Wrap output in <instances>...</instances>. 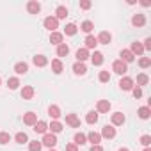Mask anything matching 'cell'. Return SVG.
<instances>
[{"instance_id": "7c38bea8", "label": "cell", "mask_w": 151, "mask_h": 151, "mask_svg": "<svg viewBox=\"0 0 151 151\" xmlns=\"http://www.w3.org/2000/svg\"><path fill=\"white\" fill-rule=\"evenodd\" d=\"M89 59V50L87 48H78L77 50V62H84Z\"/></svg>"}, {"instance_id": "d6a6232c", "label": "cell", "mask_w": 151, "mask_h": 151, "mask_svg": "<svg viewBox=\"0 0 151 151\" xmlns=\"http://www.w3.org/2000/svg\"><path fill=\"white\" fill-rule=\"evenodd\" d=\"M50 130H52V133L55 135V133H59V132H62V124L59 123V121H52V124L48 126Z\"/></svg>"}, {"instance_id": "ffe728a7", "label": "cell", "mask_w": 151, "mask_h": 151, "mask_svg": "<svg viewBox=\"0 0 151 151\" xmlns=\"http://www.w3.org/2000/svg\"><path fill=\"white\" fill-rule=\"evenodd\" d=\"M50 43L59 46V45L62 43V34H60V32H52V34H50Z\"/></svg>"}, {"instance_id": "8d00e7d4", "label": "cell", "mask_w": 151, "mask_h": 151, "mask_svg": "<svg viewBox=\"0 0 151 151\" xmlns=\"http://www.w3.org/2000/svg\"><path fill=\"white\" fill-rule=\"evenodd\" d=\"M41 147H43V144L39 140H30L29 142V149L30 151H41Z\"/></svg>"}, {"instance_id": "8fae6325", "label": "cell", "mask_w": 151, "mask_h": 151, "mask_svg": "<svg viewBox=\"0 0 151 151\" xmlns=\"http://www.w3.org/2000/svg\"><path fill=\"white\" fill-rule=\"evenodd\" d=\"M96 39H98V43H101V45H109V43L112 41V36H110V32L103 30V32H100V36H98Z\"/></svg>"}, {"instance_id": "f907efd6", "label": "cell", "mask_w": 151, "mask_h": 151, "mask_svg": "<svg viewBox=\"0 0 151 151\" xmlns=\"http://www.w3.org/2000/svg\"><path fill=\"white\" fill-rule=\"evenodd\" d=\"M50 151H55V149H50Z\"/></svg>"}, {"instance_id": "d4e9b609", "label": "cell", "mask_w": 151, "mask_h": 151, "mask_svg": "<svg viewBox=\"0 0 151 151\" xmlns=\"http://www.w3.org/2000/svg\"><path fill=\"white\" fill-rule=\"evenodd\" d=\"M46 128H48V124H46L45 121H37V123L34 124V132H36V133H46Z\"/></svg>"}, {"instance_id": "4dcf8cb0", "label": "cell", "mask_w": 151, "mask_h": 151, "mask_svg": "<svg viewBox=\"0 0 151 151\" xmlns=\"http://www.w3.org/2000/svg\"><path fill=\"white\" fill-rule=\"evenodd\" d=\"M93 29H94V23H93V22H89V20H87V22H84V23H82V27H80V30H84L86 34H91V32H93Z\"/></svg>"}, {"instance_id": "4316f807", "label": "cell", "mask_w": 151, "mask_h": 151, "mask_svg": "<svg viewBox=\"0 0 151 151\" xmlns=\"http://www.w3.org/2000/svg\"><path fill=\"white\" fill-rule=\"evenodd\" d=\"M73 140H75L73 144L82 146V144H86V142H87V135H84V133H75V139H73Z\"/></svg>"}, {"instance_id": "836d02e7", "label": "cell", "mask_w": 151, "mask_h": 151, "mask_svg": "<svg viewBox=\"0 0 151 151\" xmlns=\"http://www.w3.org/2000/svg\"><path fill=\"white\" fill-rule=\"evenodd\" d=\"M14 140H16L18 144H25V142H29V137H27V133H25V132H20V133H16Z\"/></svg>"}, {"instance_id": "ee69618b", "label": "cell", "mask_w": 151, "mask_h": 151, "mask_svg": "<svg viewBox=\"0 0 151 151\" xmlns=\"http://www.w3.org/2000/svg\"><path fill=\"white\" fill-rule=\"evenodd\" d=\"M80 7H82V9H91V2H89V0H82V2H80Z\"/></svg>"}, {"instance_id": "bcb514c9", "label": "cell", "mask_w": 151, "mask_h": 151, "mask_svg": "<svg viewBox=\"0 0 151 151\" xmlns=\"http://www.w3.org/2000/svg\"><path fill=\"white\" fill-rule=\"evenodd\" d=\"M142 48H144V50H151V37H147V39L144 41V45H142Z\"/></svg>"}, {"instance_id": "3957f363", "label": "cell", "mask_w": 151, "mask_h": 151, "mask_svg": "<svg viewBox=\"0 0 151 151\" xmlns=\"http://www.w3.org/2000/svg\"><path fill=\"white\" fill-rule=\"evenodd\" d=\"M112 69H114V73H117V75H124L126 71H128V68H126V64L119 59V60H116L114 64H112Z\"/></svg>"}, {"instance_id": "74e56055", "label": "cell", "mask_w": 151, "mask_h": 151, "mask_svg": "<svg viewBox=\"0 0 151 151\" xmlns=\"http://www.w3.org/2000/svg\"><path fill=\"white\" fill-rule=\"evenodd\" d=\"M18 86H20V80H18L16 77H13V78H9V80H7V87H9V89H13V91H14V89H18Z\"/></svg>"}, {"instance_id": "1f68e13d", "label": "cell", "mask_w": 151, "mask_h": 151, "mask_svg": "<svg viewBox=\"0 0 151 151\" xmlns=\"http://www.w3.org/2000/svg\"><path fill=\"white\" fill-rule=\"evenodd\" d=\"M149 116H151L149 107H140V109H139V117H140V119H149Z\"/></svg>"}, {"instance_id": "d6986e66", "label": "cell", "mask_w": 151, "mask_h": 151, "mask_svg": "<svg viewBox=\"0 0 151 151\" xmlns=\"http://www.w3.org/2000/svg\"><path fill=\"white\" fill-rule=\"evenodd\" d=\"M14 71H16L18 75H25V73L29 71V64H27V62H16Z\"/></svg>"}, {"instance_id": "30bf717a", "label": "cell", "mask_w": 151, "mask_h": 151, "mask_svg": "<svg viewBox=\"0 0 151 151\" xmlns=\"http://www.w3.org/2000/svg\"><path fill=\"white\" fill-rule=\"evenodd\" d=\"M100 135H103L105 139H114V137H116V128L107 124V126H103V130H101V133H100Z\"/></svg>"}, {"instance_id": "83f0119b", "label": "cell", "mask_w": 151, "mask_h": 151, "mask_svg": "<svg viewBox=\"0 0 151 151\" xmlns=\"http://www.w3.org/2000/svg\"><path fill=\"white\" fill-rule=\"evenodd\" d=\"M96 45H98V39L89 34V36L86 37V48H87V50H89V48H96Z\"/></svg>"}, {"instance_id": "7dc6e473", "label": "cell", "mask_w": 151, "mask_h": 151, "mask_svg": "<svg viewBox=\"0 0 151 151\" xmlns=\"http://www.w3.org/2000/svg\"><path fill=\"white\" fill-rule=\"evenodd\" d=\"M89 151H103V147H101V146H93Z\"/></svg>"}, {"instance_id": "cb8c5ba5", "label": "cell", "mask_w": 151, "mask_h": 151, "mask_svg": "<svg viewBox=\"0 0 151 151\" xmlns=\"http://www.w3.org/2000/svg\"><path fill=\"white\" fill-rule=\"evenodd\" d=\"M48 116L53 117V119H59V117H60V109H59L57 105H50V109H48Z\"/></svg>"}, {"instance_id": "6da1fadb", "label": "cell", "mask_w": 151, "mask_h": 151, "mask_svg": "<svg viewBox=\"0 0 151 151\" xmlns=\"http://www.w3.org/2000/svg\"><path fill=\"white\" fill-rule=\"evenodd\" d=\"M41 144L52 149V147H55V146H57V137H55L53 133H45V137H43Z\"/></svg>"}, {"instance_id": "f35d334b", "label": "cell", "mask_w": 151, "mask_h": 151, "mask_svg": "<svg viewBox=\"0 0 151 151\" xmlns=\"http://www.w3.org/2000/svg\"><path fill=\"white\" fill-rule=\"evenodd\" d=\"M11 140V135L7 132H0V144H7Z\"/></svg>"}, {"instance_id": "f1b7e54d", "label": "cell", "mask_w": 151, "mask_h": 151, "mask_svg": "<svg viewBox=\"0 0 151 151\" xmlns=\"http://www.w3.org/2000/svg\"><path fill=\"white\" fill-rule=\"evenodd\" d=\"M55 14H57V16H55L57 20H64V18L68 16V9H66L64 6H59V7H57V11H55Z\"/></svg>"}, {"instance_id": "f546056e", "label": "cell", "mask_w": 151, "mask_h": 151, "mask_svg": "<svg viewBox=\"0 0 151 151\" xmlns=\"http://www.w3.org/2000/svg\"><path fill=\"white\" fill-rule=\"evenodd\" d=\"M86 121H87L89 124H94V123L98 121V112H96V110H91V112H87V116H86Z\"/></svg>"}, {"instance_id": "681fc988", "label": "cell", "mask_w": 151, "mask_h": 151, "mask_svg": "<svg viewBox=\"0 0 151 151\" xmlns=\"http://www.w3.org/2000/svg\"><path fill=\"white\" fill-rule=\"evenodd\" d=\"M144 151H151V149H149V147H146V149H144Z\"/></svg>"}, {"instance_id": "44dd1931", "label": "cell", "mask_w": 151, "mask_h": 151, "mask_svg": "<svg viewBox=\"0 0 151 151\" xmlns=\"http://www.w3.org/2000/svg\"><path fill=\"white\" fill-rule=\"evenodd\" d=\"M68 53H69V46H68L66 43H60V45L57 46V55H59V57H66Z\"/></svg>"}, {"instance_id": "277c9868", "label": "cell", "mask_w": 151, "mask_h": 151, "mask_svg": "<svg viewBox=\"0 0 151 151\" xmlns=\"http://www.w3.org/2000/svg\"><path fill=\"white\" fill-rule=\"evenodd\" d=\"M66 123H68L71 128H78V126H80V119H78L77 114H68V116H66Z\"/></svg>"}, {"instance_id": "7bdbcfd3", "label": "cell", "mask_w": 151, "mask_h": 151, "mask_svg": "<svg viewBox=\"0 0 151 151\" xmlns=\"http://www.w3.org/2000/svg\"><path fill=\"white\" fill-rule=\"evenodd\" d=\"M132 93H133V96H135L137 100L142 96V89H140V87H133V89H132Z\"/></svg>"}, {"instance_id": "484cf974", "label": "cell", "mask_w": 151, "mask_h": 151, "mask_svg": "<svg viewBox=\"0 0 151 151\" xmlns=\"http://www.w3.org/2000/svg\"><path fill=\"white\" fill-rule=\"evenodd\" d=\"M87 139H89V142H93V146H100L101 135H100V133H96V132H91V133L87 135Z\"/></svg>"}, {"instance_id": "603a6c76", "label": "cell", "mask_w": 151, "mask_h": 151, "mask_svg": "<svg viewBox=\"0 0 151 151\" xmlns=\"http://www.w3.org/2000/svg\"><path fill=\"white\" fill-rule=\"evenodd\" d=\"M110 110V101L109 100H100L98 101V112H109Z\"/></svg>"}, {"instance_id": "60d3db41", "label": "cell", "mask_w": 151, "mask_h": 151, "mask_svg": "<svg viewBox=\"0 0 151 151\" xmlns=\"http://www.w3.org/2000/svg\"><path fill=\"white\" fill-rule=\"evenodd\" d=\"M139 66H140V68H144V69H146V68H149V66H151V59H149V57H142V59L139 60Z\"/></svg>"}, {"instance_id": "9c48e42d", "label": "cell", "mask_w": 151, "mask_h": 151, "mask_svg": "<svg viewBox=\"0 0 151 151\" xmlns=\"http://www.w3.org/2000/svg\"><path fill=\"white\" fill-rule=\"evenodd\" d=\"M124 121H126V117H124L123 112H114V114H112V124H114V126H119V124H123Z\"/></svg>"}, {"instance_id": "2e32d148", "label": "cell", "mask_w": 151, "mask_h": 151, "mask_svg": "<svg viewBox=\"0 0 151 151\" xmlns=\"http://www.w3.org/2000/svg\"><path fill=\"white\" fill-rule=\"evenodd\" d=\"M32 96H34V87L32 86H25L22 89V98L23 100H32Z\"/></svg>"}, {"instance_id": "8992f818", "label": "cell", "mask_w": 151, "mask_h": 151, "mask_svg": "<svg viewBox=\"0 0 151 151\" xmlns=\"http://www.w3.org/2000/svg\"><path fill=\"white\" fill-rule=\"evenodd\" d=\"M27 11H29L30 14H37V13L41 11V4L36 2V0H30V2L27 4Z\"/></svg>"}, {"instance_id": "ac0fdd59", "label": "cell", "mask_w": 151, "mask_h": 151, "mask_svg": "<svg viewBox=\"0 0 151 151\" xmlns=\"http://www.w3.org/2000/svg\"><path fill=\"white\" fill-rule=\"evenodd\" d=\"M91 60H93L94 66H101V64H103V53H101V52H94V53L91 55Z\"/></svg>"}, {"instance_id": "9a60e30c", "label": "cell", "mask_w": 151, "mask_h": 151, "mask_svg": "<svg viewBox=\"0 0 151 151\" xmlns=\"http://www.w3.org/2000/svg\"><path fill=\"white\" fill-rule=\"evenodd\" d=\"M32 62H34V66H37V68H45V66L48 64V59H46L45 55H36V57L32 59Z\"/></svg>"}, {"instance_id": "d590c367", "label": "cell", "mask_w": 151, "mask_h": 151, "mask_svg": "<svg viewBox=\"0 0 151 151\" xmlns=\"http://www.w3.org/2000/svg\"><path fill=\"white\" fill-rule=\"evenodd\" d=\"M147 82H149V77H147L146 73H140V75H137V84H139V86H146Z\"/></svg>"}, {"instance_id": "b9f144b4", "label": "cell", "mask_w": 151, "mask_h": 151, "mask_svg": "<svg viewBox=\"0 0 151 151\" xmlns=\"http://www.w3.org/2000/svg\"><path fill=\"white\" fill-rule=\"evenodd\" d=\"M140 144H142L144 147H149V144H151V137H149V135H142V137H140Z\"/></svg>"}, {"instance_id": "5b68a950", "label": "cell", "mask_w": 151, "mask_h": 151, "mask_svg": "<svg viewBox=\"0 0 151 151\" xmlns=\"http://www.w3.org/2000/svg\"><path fill=\"white\" fill-rule=\"evenodd\" d=\"M119 87H121L123 91H132V89H133V80H132L130 77H123L121 82H119Z\"/></svg>"}, {"instance_id": "4fadbf2b", "label": "cell", "mask_w": 151, "mask_h": 151, "mask_svg": "<svg viewBox=\"0 0 151 151\" xmlns=\"http://www.w3.org/2000/svg\"><path fill=\"white\" fill-rule=\"evenodd\" d=\"M121 60L124 62V64H128V62H133V59H135V55L130 52V50H121Z\"/></svg>"}, {"instance_id": "c3c4849f", "label": "cell", "mask_w": 151, "mask_h": 151, "mask_svg": "<svg viewBox=\"0 0 151 151\" xmlns=\"http://www.w3.org/2000/svg\"><path fill=\"white\" fill-rule=\"evenodd\" d=\"M119 151H130V149H128V147H121Z\"/></svg>"}, {"instance_id": "ba28073f", "label": "cell", "mask_w": 151, "mask_h": 151, "mask_svg": "<svg viewBox=\"0 0 151 151\" xmlns=\"http://www.w3.org/2000/svg\"><path fill=\"white\" fill-rule=\"evenodd\" d=\"M23 123L29 124V126H34V124L37 123V116H36L34 112H27V114L23 116Z\"/></svg>"}, {"instance_id": "e0dca14e", "label": "cell", "mask_w": 151, "mask_h": 151, "mask_svg": "<svg viewBox=\"0 0 151 151\" xmlns=\"http://www.w3.org/2000/svg\"><path fill=\"white\" fill-rule=\"evenodd\" d=\"M130 52H132L133 55H142V53H144V48H142V45H140L139 41H135V43H132Z\"/></svg>"}, {"instance_id": "5bb4252c", "label": "cell", "mask_w": 151, "mask_h": 151, "mask_svg": "<svg viewBox=\"0 0 151 151\" xmlns=\"http://www.w3.org/2000/svg\"><path fill=\"white\" fill-rule=\"evenodd\" d=\"M73 71H75V75H86L87 73V68H86L84 62H75L73 64Z\"/></svg>"}, {"instance_id": "816d5d0a", "label": "cell", "mask_w": 151, "mask_h": 151, "mask_svg": "<svg viewBox=\"0 0 151 151\" xmlns=\"http://www.w3.org/2000/svg\"><path fill=\"white\" fill-rule=\"evenodd\" d=\"M0 82H2V80H0Z\"/></svg>"}, {"instance_id": "7402d4cb", "label": "cell", "mask_w": 151, "mask_h": 151, "mask_svg": "<svg viewBox=\"0 0 151 151\" xmlns=\"http://www.w3.org/2000/svg\"><path fill=\"white\" fill-rule=\"evenodd\" d=\"M52 69H53L55 75H60L62 73V62H60V59H53L52 60Z\"/></svg>"}, {"instance_id": "7a4b0ae2", "label": "cell", "mask_w": 151, "mask_h": 151, "mask_svg": "<svg viewBox=\"0 0 151 151\" xmlns=\"http://www.w3.org/2000/svg\"><path fill=\"white\" fill-rule=\"evenodd\" d=\"M45 27H46L48 30L55 32V29L59 27V20H57L55 16H48V18H45Z\"/></svg>"}, {"instance_id": "52a82bcc", "label": "cell", "mask_w": 151, "mask_h": 151, "mask_svg": "<svg viewBox=\"0 0 151 151\" xmlns=\"http://www.w3.org/2000/svg\"><path fill=\"white\" fill-rule=\"evenodd\" d=\"M132 25H133V27H144V25H146V16H144V14H133Z\"/></svg>"}, {"instance_id": "f6af8a7d", "label": "cell", "mask_w": 151, "mask_h": 151, "mask_svg": "<svg viewBox=\"0 0 151 151\" xmlns=\"http://www.w3.org/2000/svg\"><path fill=\"white\" fill-rule=\"evenodd\" d=\"M66 151H78V146L71 142V144H68V146H66Z\"/></svg>"}, {"instance_id": "ab89813d", "label": "cell", "mask_w": 151, "mask_h": 151, "mask_svg": "<svg viewBox=\"0 0 151 151\" xmlns=\"http://www.w3.org/2000/svg\"><path fill=\"white\" fill-rule=\"evenodd\" d=\"M100 82H110V73L109 71H100Z\"/></svg>"}, {"instance_id": "e575fe53", "label": "cell", "mask_w": 151, "mask_h": 151, "mask_svg": "<svg viewBox=\"0 0 151 151\" xmlns=\"http://www.w3.org/2000/svg\"><path fill=\"white\" fill-rule=\"evenodd\" d=\"M77 25H75V23H68L66 25V29H64V32L68 34V36H75V34H77Z\"/></svg>"}]
</instances>
